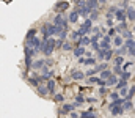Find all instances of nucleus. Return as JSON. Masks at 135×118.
Returning a JSON list of instances; mask_svg holds the SVG:
<instances>
[{
    "label": "nucleus",
    "mask_w": 135,
    "mask_h": 118,
    "mask_svg": "<svg viewBox=\"0 0 135 118\" xmlns=\"http://www.w3.org/2000/svg\"><path fill=\"white\" fill-rule=\"evenodd\" d=\"M39 30H41L42 36H55L57 25H55V24H44V25H42Z\"/></svg>",
    "instance_id": "nucleus-1"
},
{
    "label": "nucleus",
    "mask_w": 135,
    "mask_h": 118,
    "mask_svg": "<svg viewBox=\"0 0 135 118\" xmlns=\"http://www.w3.org/2000/svg\"><path fill=\"white\" fill-rule=\"evenodd\" d=\"M68 22H69V19H68L63 13H58V14L54 17V24H55V25H61V27L68 29Z\"/></svg>",
    "instance_id": "nucleus-2"
},
{
    "label": "nucleus",
    "mask_w": 135,
    "mask_h": 118,
    "mask_svg": "<svg viewBox=\"0 0 135 118\" xmlns=\"http://www.w3.org/2000/svg\"><path fill=\"white\" fill-rule=\"evenodd\" d=\"M91 30H93V21H91V19H86V21L82 24V27L79 29V32H80L82 36H86V33L91 32Z\"/></svg>",
    "instance_id": "nucleus-3"
},
{
    "label": "nucleus",
    "mask_w": 135,
    "mask_h": 118,
    "mask_svg": "<svg viewBox=\"0 0 135 118\" xmlns=\"http://www.w3.org/2000/svg\"><path fill=\"white\" fill-rule=\"evenodd\" d=\"M41 44H42V39L36 38V36H35L32 41H27V46H30V47L35 49L36 52H41Z\"/></svg>",
    "instance_id": "nucleus-4"
},
{
    "label": "nucleus",
    "mask_w": 135,
    "mask_h": 118,
    "mask_svg": "<svg viewBox=\"0 0 135 118\" xmlns=\"http://www.w3.org/2000/svg\"><path fill=\"white\" fill-rule=\"evenodd\" d=\"M115 19L119 21V22H124V21L127 19L126 10H124V8H116V11H115Z\"/></svg>",
    "instance_id": "nucleus-5"
},
{
    "label": "nucleus",
    "mask_w": 135,
    "mask_h": 118,
    "mask_svg": "<svg viewBox=\"0 0 135 118\" xmlns=\"http://www.w3.org/2000/svg\"><path fill=\"white\" fill-rule=\"evenodd\" d=\"M104 69H107V63H101V65L94 66L93 69H90V71H88V76H93V74H96V73H102Z\"/></svg>",
    "instance_id": "nucleus-6"
},
{
    "label": "nucleus",
    "mask_w": 135,
    "mask_h": 118,
    "mask_svg": "<svg viewBox=\"0 0 135 118\" xmlns=\"http://www.w3.org/2000/svg\"><path fill=\"white\" fill-rule=\"evenodd\" d=\"M110 44H112V36H110V35H105V36L101 39V43H99L101 49H108Z\"/></svg>",
    "instance_id": "nucleus-7"
},
{
    "label": "nucleus",
    "mask_w": 135,
    "mask_h": 118,
    "mask_svg": "<svg viewBox=\"0 0 135 118\" xmlns=\"http://www.w3.org/2000/svg\"><path fill=\"white\" fill-rule=\"evenodd\" d=\"M75 106H79V104H77V102H75V104H65V106L61 107L60 114H61V115H66V114H69V112H72V110L75 109Z\"/></svg>",
    "instance_id": "nucleus-8"
},
{
    "label": "nucleus",
    "mask_w": 135,
    "mask_h": 118,
    "mask_svg": "<svg viewBox=\"0 0 135 118\" xmlns=\"http://www.w3.org/2000/svg\"><path fill=\"white\" fill-rule=\"evenodd\" d=\"M110 112H112V115H113V117H118V115H123L126 110L123 109V106H115V107H112V109H110Z\"/></svg>",
    "instance_id": "nucleus-9"
},
{
    "label": "nucleus",
    "mask_w": 135,
    "mask_h": 118,
    "mask_svg": "<svg viewBox=\"0 0 135 118\" xmlns=\"http://www.w3.org/2000/svg\"><path fill=\"white\" fill-rule=\"evenodd\" d=\"M69 8V3L68 2H58L57 5H55V10H57V13H63L65 10Z\"/></svg>",
    "instance_id": "nucleus-10"
},
{
    "label": "nucleus",
    "mask_w": 135,
    "mask_h": 118,
    "mask_svg": "<svg viewBox=\"0 0 135 118\" xmlns=\"http://www.w3.org/2000/svg\"><path fill=\"white\" fill-rule=\"evenodd\" d=\"M79 16H80V14H79V11L75 10V11H71V13H69V16H68V19H69V22H72V24H75V22L79 21Z\"/></svg>",
    "instance_id": "nucleus-11"
},
{
    "label": "nucleus",
    "mask_w": 135,
    "mask_h": 118,
    "mask_svg": "<svg viewBox=\"0 0 135 118\" xmlns=\"http://www.w3.org/2000/svg\"><path fill=\"white\" fill-rule=\"evenodd\" d=\"M99 0H86V6L93 11V10H98V6H99Z\"/></svg>",
    "instance_id": "nucleus-12"
},
{
    "label": "nucleus",
    "mask_w": 135,
    "mask_h": 118,
    "mask_svg": "<svg viewBox=\"0 0 135 118\" xmlns=\"http://www.w3.org/2000/svg\"><path fill=\"white\" fill-rule=\"evenodd\" d=\"M126 13H127V19L134 22V21H135V8H134V6H127Z\"/></svg>",
    "instance_id": "nucleus-13"
},
{
    "label": "nucleus",
    "mask_w": 135,
    "mask_h": 118,
    "mask_svg": "<svg viewBox=\"0 0 135 118\" xmlns=\"http://www.w3.org/2000/svg\"><path fill=\"white\" fill-rule=\"evenodd\" d=\"M118 82H119V80H118V76H116V74H113L112 77H108L107 80H105V85H107V87H110V85H116Z\"/></svg>",
    "instance_id": "nucleus-14"
},
{
    "label": "nucleus",
    "mask_w": 135,
    "mask_h": 118,
    "mask_svg": "<svg viewBox=\"0 0 135 118\" xmlns=\"http://www.w3.org/2000/svg\"><path fill=\"white\" fill-rule=\"evenodd\" d=\"M88 44H91V38H88V36H82V38L77 41V46H88Z\"/></svg>",
    "instance_id": "nucleus-15"
},
{
    "label": "nucleus",
    "mask_w": 135,
    "mask_h": 118,
    "mask_svg": "<svg viewBox=\"0 0 135 118\" xmlns=\"http://www.w3.org/2000/svg\"><path fill=\"white\" fill-rule=\"evenodd\" d=\"M36 88H38V93H39L41 96H46L47 93H50V91H49V88H47V85H38Z\"/></svg>",
    "instance_id": "nucleus-16"
},
{
    "label": "nucleus",
    "mask_w": 135,
    "mask_h": 118,
    "mask_svg": "<svg viewBox=\"0 0 135 118\" xmlns=\"http://www.w3.org/2000/svg\"><path fill=\"white\" fill-rule=\"evenodd\" d=\"M85 52H86V50H85V47H83V46H77V47L74 49V55H75V57H82Z\"/></svg>",
    "instance_id": "nucleus-17"
},
{
    "label": "nucleus",
    "mask_w": 135,
    "mask_h": 118,
    "mask_svg": "<svg viewBox=\"0 0 135 118\" xmlns=\"http://www.w3.org/2000/svg\"><path fill=\"white\" fill-rule=\"evenodd\" d=\"M71 77L74 79V80H82V79L85 77V74H83L82 71H72V74H71Z\"/></svg>",
    "instance_id": "nucleus-18"
},
{
    "label": "nucleus",
    "mask_w": 135,
    "mask_h": 118,
    "mask_svg": "<svg viewBox=\"0 0 135 118\" xmlns=\"http://www.w3.org/2000/svg\"><path fill=\"white\" fill-rule=\"evenodd\" d=\"M129 52V47L124 44V46H121V47H118V50H115V54L116 55H124V54H127Z\"/></svg>",
    "instance_id": "nucleus-19"
},
{
    "label": "nucleus",
    "mask_w": 135,
    "mask_h": 118,
    "mask_svg": "<svg viewBox=\"0 0 135 118\" xmlns=\"http://www.w3.org/2000/svg\"><path fill=\"white\" fill-rule=\"evenodd\" d=\"M113 63H115L116 66H121V65H124L126 62H124V57H123V55H116V57L113 58Z\"/></svg>",
    "instance_id": "nucleus-20"
},
{
    "label": "nucleus",
    "mask_w": 135,
    "mask_h": 118,
    "mask_svg": "<svg viewBox=\"0 0 135 118\" xmlns=\"http://www.w3.org/2000/svg\"><path fill=\"white\" fill-rule=\"evenodd\" d=\"M113 55H115V50H112V49H105V57H104V60L108 62V60L113 58Z\"/></svg>",
    "instance_id": "nucleus-21"
},
{
    "label": "nucleus",
    "mask_w": 135,
    "mask_h": 118,
    "mask_svg": "<svg viewBox=\"0 0 135 118\" xmlns=\"http://www.w3.org/2000/svg\"><path fill=\"white\" fill-rule=\"evenodd\" d=\"M112 76H113V73H112L110 69H104V71L101 73V79L102 80H107V79L112 77Z\"/></svg>",
    "instance_id": "nucleus-22"
},
{
    "label": "nucleus",
    "mask_w": 135,
    "mask_h": 118,
    "mask_svg": "<svg viewBox=\"0 0 135 118\" xmlns=\"http://www.w3.org/2000/svg\"><path fill=\"white\" fill-rule=\"evenodd\" d=\"M44 65H46V62L44 60H36L33 63V69H42L44 68Z\"/></svg>",
    "instance_id": "nucleus-23"
},
{
    "label": "nucleus",
    "mask_w": 135,
    "mask_h": 118,
    "mask_svg": "<svg viewBox=\"0 0 135 118\" xmlns=\"http://www.w3.org/2000/svg\"><path fill=\"white\" fill-rule=\"evenodd\" d=\"M55 87H57V83H55V80H47V88H49V91L50 93H55Z\"/></svg>",
    "instance_id": "nucleus-24"
},
{
    "label": "nucleus",
    "mask_w": 135,
    "mask_h": 118,
    "mask_svg": "<svg viewBox=\"0 0 135 118\" xmlns=\"http://www.w3.org/2000/svg\"><path fill=\"white\" fill-rule=\"evenodd\" d=\"M113 43H115V46H116V47H121V46L124 44V38H123L121 35H118L116 38L113 39Z\"/></svg>",
    "instance_id": "nucleus-25"
},
{
    "label": "nucleus",
    "mask_w": 135,
    "mask_h": 118,
    "mask_svg": "<svg viewBox=\"0 0 135 118\" xmlns=\"http://www.w3.org/2000/svg\"><path fill=\"white\" fill-rule=\"evenodd\" d=\"M80 118H96V114H93L91 110H86V112H82Z\"/></svg>",
    "instance_id": "nucleus-26"
},
{
    "label": "nucleus",
    "mask_w": 135,
    "mask_h": 118,
    "mask_svg": "<svg viewBox=\"0 0 135 118\" xmlns=\"http://www.w3.org/2000/svg\"><path fill=\"white\" fill-rule=\"evenodd\" d=\"M126 30H127V24H126V22H121V24L116 27V32H118L119 35H121L123 32H126Z\"/></svg>",
    "instance_id": "nucleus-27"
},
{
    "label": "nucleus",
    "mask_w": 135,
    "mask_h": 118,
    "mask_svg": "<svg viewBox=\"0 0 135 118\" xmlns=\"http://www.w3.org/2000/svg\"><path fill=\"white\" fill-rule=\"evenodd\" d=\"M35 35H36V30H35V29L28 30V32H27V36H25V41H32V39L35 38Z\"/></svg>",
    "instance_id": "nucleus-28"
},
{
    "label": "nucleus",
    "mask_w": 135,
    "mask_h": 118,
    "mask_svg": "<svg viewBox=\"0 0 135 118\" xmlns=\"http://www.w3.org/2000/svg\"><path fill=\"white\" fill-rule=\"evenodd\" d=\"M102 38H104V35H102V33H96V35L91 38V44H93V43H101Z\"/></svg>",
    "instance_id": "nucleus-29"
},
{
    "label": "nucleus",
    "mask_w": 135,
    "mask_h": 118,
    "mask_svg": "<svg viewBox=\"0 0 135 118\" xmlns=\"http://www.w3.org/2000/svg\"><path fill=\"white\" fill-rule=\"evenodd\" d=\"M123 109H124V110H132V109H134V106H132V102H131L129 99H126V102L123 104Z\"/></svg>",
    "instance_id": "nucleus-30"
},
{
    "label": "nucleus",
    "mask_w": 135,
    "mask_h": 118,
    "mask_svg": "<svg viewBox=\"0 0 135 118\" xmlns=\"http://www.w3.org/2000/svg\"><path fill=\"white\" fill-rule=\"evenodd\" d=\"M124 87H127V80H124V79H121L118 83H116V88L118 90H121V88H124Z\"/></svg>",
    "instance_id": "nucleus-31"
},
{
    "label": "nucleus",
    "mask_w": 135,
    "mask_h": 118,
    "mask_svg": "<svg viewBox=\"0 0 135 118\" xmlns=\"http://www.w3.org/2000/svg\"><path fill=\"white\" fill-rule=\"evenodd\" d=\"M135 96V87H132V88H129V95L126 96V99H132Z\"/></svg>",
    "instance_id": "nucleus-32"
},
{
    "label": "nucleus",
    "mask_w": 135,
    "mask_h": 118,
    "mask_svg": "<svg viewBox=\"0 0 135 118\" xmlns=\"http://www.w3.org/2000/svg\"><path fill=\"white\" fill-rule=\"evenodd\" d=\"M98 17H99V13H98V10H93V11H91V16H90V19H91V21H94V19H98Z\"/></svg>",
    "instance_id": "nucleus-33"
},
{
    "label": "nucleus",
    "mask_w": 135,
    "mask_h": 118,
    "mask_svg": "<svg viewBox=\"0 0 135 118\" xmlns=\"http://www.w3.org/2000/svg\"><path fill=\"white\" fill-rule=\"evenodd\" d=\"M85 65H86V66H94V65H96V60L90 57V58H86V63H85Z\"/></svg>",
    "instance_id": "nucleus-34"
},
{
    "label": "nucleus",
    "mask_w": 135,
    "mask_h": 118,
    "mask_svg": "<svg viewBox=\"0 0 135 118\" xmlns=\"http://www.w3.org/2000/svg\"><path fill=\"white\" fill-rule=\"evenodd\" d=\"M113 73H115V74H119V76H121V74H123L124 71H123V68H121V66H116V65H115V69H113Z\"/></svg>",
    "instance_id": "nucleus-35"
},
{
    "label": "nucleus",
    "mask_w": 135,
    "mask_h": 118,
    "mask_svg": "<svg viewBox=\"0 0 135 118\" xmlns=\"http://www.w3.org/2000/svg\"><path fill=\"white\" fill-rule=\"evenodd\" d=\"M119 95H121V96H127V95H129V90H127V87L121 88V90H119Z\"/></svg>",
    "instance_id": "nucleus-36"
},
{
    "label": "nucleus",
    "mask_w": 135,
    "mask_h": 118,
    "mask_svg": "<svg viewBox=\"0 0 135 118\" xmlns=\"http://www.w3.org/2000/svg\"><path fill=\"white\" fill-rule=\"evenodd\" d=\"M63 99H65V98H63V95H55V98H54V101H55V102H63Z\"/></svg>",
    "instance_id": "nucleus-37"
},
{
    "label": "nucleus",
    "mask_w": 135,
    "mask_h": 118,
    "mask_svg": "<svg viewBox=\"0 0 135 118\" xmlns=\"http://www.w3.org/2000/svg\"><path fill=\"white\" fill-rule=\"evenodd\" d=\"M63 50H71L72 49V46H71V43H68V41H65V44H63V47H61Z\"/></svg>",
    "instance_id": "nucleus-38"
},
{
    "label": "nucleus",
    "mask_w": 135,
    "mask_h": 118,
    "mask_svg": "<svg viewBox=\"0 0 135 118\" xmlns=\"http://www.w3.org/2000/svg\"><path fill=\"white\" fill-rule=\"evenodd\" d=\"M75 101H77V104H82V102H85V101H86V99H85V98H83V96H82V95H79V96H77V98H75Z\"/></svg>",
    "instance_id": "nucleus-39"
},
{
    "label": "nucleus",
    "mask_w": 135,
    "mask_h": 118,
    "mask_svg": "<svg viewBox=\"0 0 135 118\" xmlns=\"http://www.w3.org/2000/svg\"><path fill=\"white\" fill-rule=\"evenodd\" d=\"M121 36H123V38H131V36H132V33H131V32H129V30H126V32H123V33H121Z\"/></svg>",
    "instance_id": "nucleus-40"
},
{
    "label": "nucleus",
    "mask_w": 135,
    "mask_h": 118,
    "mask_svg": "<svg viewBox=\"0 0 135 118\" xmlns=\"http://www.w3.org/2000/svg\"><path fill=\"white\" fill-rule=\"evenodd\" d=\"M119 77H121V79H124V80H127V79L131 77V73H127V71H124V73H123V74H121Z\"/></svg>",
    "instance_id": "nucleus-41"
},
{
    "label": "nucleus",
    "mask_w": 135,
    "mask_h": 118,
    "mask_svg": "<svg viewBox=\"0 0 135 118\" xmlns=\"http://www.w3.org/2000/svg\"><path fill=\"white\" fill-rule=\"evenodd\" d=\"M129 54H131V55H132V57L135 58V46H132V47H129Z\"/></svg>",
    "instance_id": "nucleus-42"
},
{
    "label": "nucleus",
    "mask_w": 135,
    "mask_h": 118,
    "mask_svg": "<svg viewBox=\"0 0 135 118\" xmlns=\"http://www.w3.org/2000/svg\"><path fill=\"white\" fill-rule=\"evenodd\" d=\"M79 63L85 65V63H86V58H85V57H79Z\"/></svg>",
    "instance_id": "nucleus-43"
},
{
    "label": "nucleus",
    "mask_w": 135,
    "mask_h": 118,
    "mask_svg": "<svg viewBox=\"0 0 135 118\" xmlns=\"http://www.w3.org/2000/svg\"><path fill=\"white\" fill-rule=\"evenodd\" d=\"M131 65H132V62H126V63L123 65V69H127V68H129Z\"/></svg>",
    "instance_id": "nucleus-44"
},
{
    "label": "nucleus",
    "mask_w": 135,
    "mask_h": 118,
    "mask_svg": "<svg viewBox=\"0 0 135 118\" xmlns=\"http://www.w3.org/2000/svg\"><path fill=\"white\" fill-rule=\"evenodd\" d=\"M118 98H119V93H116V91H115V93H112V99H113V101H115V99H118Z\"/></svg>",
    "instance_id": "nucleus-45"
},
{
    "label": "nucleus",
    "mask_w": 135,
    "mask_h": 118,
    "mask_svg": "<svg viewBox=\"0 0 135 118\" xmlns=\"http://www.w3.org/2000/svg\"><path fill=\"white\" fill-rule=\"evenodd\" d=\"M99 93H101V95H105V93H107V90H105V87H104V85L99 88Z\"/></svg>",
    "instance_id": "nucleus-46"
},
{
    "label": "nucleus",
    "mask_w": 135,
    "mask_h": 118,
    "mask_svg": "<svg viewBox=\"0 0 135 118\" xmlns=\"http://www.w3.org/2000/svg\"><path fill=\"white\" fill-rule=\"evenodd\" d=\"M107 27H113V21L112 19H107Z\"/></svg>",
    "instance_id": "nucleus-47"
},
{
    "label": "nucleus",
    "mask_w": 135,
    "mask_h": 118,
    "mask_svg": "<svg viewBox=\"0 0 135 118\" xmlns=\"http://www.w3.org/2000/svg\"><path fill=\"white\" fill-rule=\"evenodd\" d=\"M108 35H110V36H113V35H115V30H113V29H110V32H108Z\"/></svg>",
    "instance_id": "nucleus-48"
},
{
    "label": "nucleus",
    "mask_w": 135,
    "mask_h": 118,
    "mask_svg": "<svg viewBox=\"0 0 135 118\" xmlns=\"http://www.w3.org/2000/svg\"><path fill=\"white\" fill-rule=\"evenodd\" d=\"M85 55H86V58H90V57H91V52H90V50H86V52H85Z\"/></svg>",
    "instance_id": "nucleus-49"
},
{
    "label": "nucleus",
    "mask_w": 135,
    "mask_h": 118,
    "mask_svg": "<svg viewBox=\"0 0 135 118\" xmlns=\"http://www.w3.org/2000/svg\"><path fill=\"white\" fill-rule=\"evenodd\" d=\"M94 101H96L94 98H88V99H86V102H94Z\"/></svg>",
    "instance_id": "nucleus-50"
},
{
    "label": "nucleus",
    "mask_w": 135,
    "mask_h": 118,
    "mask_svg": "<svg viewBox=\"0 0 135 118\" xmlns=\"http://www.w3.org/2000/svg\"><path fill=\"white\" fill-rule=\"evenodd\" d=\"M71 118H79V114H71Z\"/></svg>",
    "instance_id": "nucleus-51"
},
{
    "label": "nucleus",
    "mask_w": 135,
    "mask_h": 118,
    "mask_svg": "<svg viewBox=\"0 0 135 118\" xmlns=\"http://www.w3.org/2000/svg\"><path fill=\"white\" fill-rule=\"evenodd\" d=\"M99 2H101V3H105V2H107V0H99Z\"/></svg>",
    "instance_id": "nucleus-52"
},
{
    "label": "nucleus",
    "mask_w": 135,
    "mask_h": 118,
    "mask_svg": "<svg viewBox=\"0 0 135 118\" xmlns=\"http://www.w3.org/2000/svg\"><path fill=\"white\" fill-rule=\"evenodd\" d=\"M134 32H135V27H134Z\"/></svg>",
    "instance_id": "nucleus-53"
}]
</instances>
